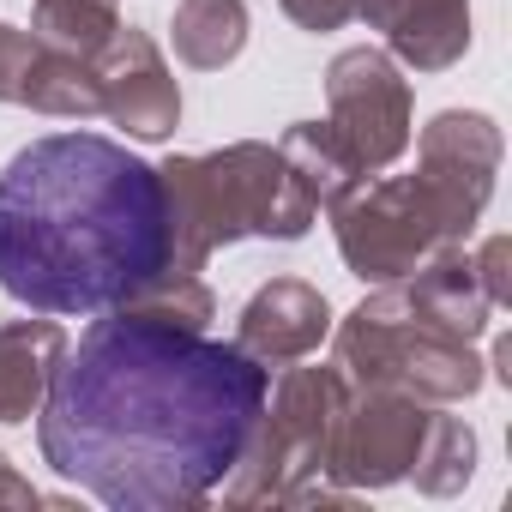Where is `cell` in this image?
I'll list each match as a JSON object with an SVG mask.
<instances>
[{
  "label": "cell",
  "instance_id": "cell-14",
  "mask_svg": "<svg viewBox=\"0 0 512 512\" xmlns=\"http://www.w3.org/2000/svg\"><path fill=\"white\" fill-rule=\"evenodd\" d=\"M169 31H175V55L187 67L217 73L247 49V7L241 0H181Z\"/></svg>",
  "mask_w": 512,
  "mask_h": 512
},
{
  "label": "cell",
  "instance_id": "cell-4",
  "mask_svg": "<svg viewBox=\"0 0 512 512\" xmlns=\"http://www.w3.org/2000/svg\"><path fill=\"white\" fill-rule=\"evenodd\" d=\"M488 290L464 260V241L434 253L410 278L368 296L338 326V374L350 386L404 392L422 404H458L482 392L476 338L488 332Z\"/></svg>",
  "mask_w": 512,
  "mask_h": 512
},
{
  "label": "cell",
  "instance_id": "cell-13",
  "mask_svg": "<svg viewBox=\"0 0 512 512\" xmlns=\"http://www.w3.org/2000/svg\"><path fill=\"white\" fill-rule=\"evenodd\" d=\"M278 151L290 157V169L302 175V187H308L314 205H326V211H332L350 187H362V163H356V151L344 145V133H338L332 121H296Z\"/></svg>",
  "mask_w": 512,
  "mask_h": 512
},
{
  "label": "cell",
  "instance_id": "cell-2",
  "mask_svg": "<svg viewBox=\"0 0 512 512\" xmlns=\"http://www.w3.org/2000/svg\"><path fill=\"white\" fill-rule=\"evenodd\" d=\"M175 272L157 163L103 133L31 139L0 169V290L31 314H109Z\"/></svg>",
  "mask_w": 512,
  "mask_h": 512
},
{
  "label": "cell",
  "instance_id": "cell-5",
  "mask_svg": "<svg viewBox=\"0 0 512 512\" xmlns=\"http://www.w3.org/2000/svg\"><path fill=\"white\" fill-rule=\"evenodd\" d=\"M163 193H169V229H175V272H205L217 247L241 235L266 241H296L314 223V193L290 169L278 145L241 139L223 151L199 157H169L157 163Z\"/></svg>",
  "mask_w": 512,
  "mask_h": 512
},
{
  "label": "cell",
  "instance_id": "cell-7",
  "mask_svg": "<svg viewBox=\"0 0 512 512\" xmlns=\"http://www.w3.org/2000/svg\"><path fill=\"white\" fill-rule=\"evenodd\" d=\"M326 103L362 175H380L410 151V85L386 49H344L326 67Z\"/></svg>",
  "mask_w": 512,
  "mask_h": 512
},
{
  "label": "cell",
  "instance_id": "cell-11",
  "mask_svg": "<svg viewBox=\"0 0 512 512\" xmlns=\"http://www.w3.org/2000/svg\"><path fill=\"white\" fill-rule=\"evenodd\" d=\"M356 19L416 73H446L470 49V0H356Z\"/></svg>",
  "mask_w": 512,
  "mask_h": 512
},
{
  "label": "cell",
  "instance_id": "cell-12",
  "mask_svg": "<svg viewBox=\"0 0 512 512\" xmlns=\"http://www.w3.org/2000/svg\"><path fill=\"white\" fill-rule=\"evenodd\" d=\"M61 350H67V332L55 320H13V326H0V422L37 416Z\"/></svg>",
  "mask_w": 512,
  "mask_h": 512
},
{
  "label": "cell",
  "instance_id": "cell-6",
  "mask_svg": "<svg viewBox=\"0 0 512 512\" xmlns=\"http://www.w3.org/2000/svg\"><path fill=\"white\" fill-rule=\"evenodd\" d=\"M350 410V380L338 368H290L266 386V410L253 422V440L223 482L229 506H260V500H296L314 482H332V440Z\"/></svg>",
  "mask_w": 512,
  "mask_h": 512
},
{
  "label": "cell",
  "instance_id": "cell-18",
  "mask_svg": "<svg viewBox=\"0 0 512 512\" xmlns=\"http://www.w3.org/2000/svg\"><path fill=\"white\" fill-rule=\"evenodd\" d=\"M284 13L302 31H338V25L356 19V0H284Z\"/></svg>",
  "mask_w": 512,
  "mask_h": 512
},
{
  "label": "cell",
  "instance_id": "cell-16",
  "mask_svg": "<svg viewBox=\"0 0 512 512\" xmlns=\"http://www.w3.org/2000/svg\"><path fill=\"white\" fill-rule=\"evenodd\" d=\"M470 476H476V434H470V422L434 410L428 440H422V452H416V464H410V482H416L422 494H458Z\"/></svg>",
  "mask_w": 512,
  "mask_h": 512
},
{
  "label": "cell",
  "instance_id": "cell-17",
  "mask_svg": "<svg viewBox=\"0 0 512 512\" xmlns=\"http://www.w3.org/2000/svg\"><path fill=\"white\" fill-rule=\"evenodd\" d=\"M506 260H512V241H506V235H488V241H482V253L470 260V266H476V284L488 290V302H494V308H506V296H512Z\"/></svg>",
  "mask_w": 512,
  "mask_h": 512
},
{
  "label": "cell",
  "instance_id": "cell-9",
  "mask_svg": "<svg viewBox=\"0 0 512 512\" xmlns=\"http://www.w3.org/2000/svg\"><path fill=\"white\" fill-rule=\"evenodd\" d=\"M97 67V91H103V115L133 133V139H169L181 121V91L175 73L163 67L157 43L133 25H121L109 37V49L91 61Z\"/></svg>",
  "mask_w": 512,
  "mask_h": 512
},
{
  "label": "cell",
  "instance_id": "cell-3",
  "mask_svg": "<svg viewBox=\"0 0 512 512\" xmlns=\"http://www.w3.org/2000/svg\"><path fill=\"white\" fill-rule=\"evenodd\" d=\"M494 169H500V127L488 115L476 109L434 115L422 127L410 175L350 187L332 205L344 266L368 284H398L416 266H428L434 253L458 247L494 193Z\"/></svg>",
  "mask_w": 512,
  "mask_h": 512
},
{
  "label": "cell",
  "instance_id": "cell-8",
  "mask_svg": "<svg viewBox=\"0 0 512 512\" xmlns=\"http://www.w3.org/2000/svg\"><path fill=\"white\" fill-rule=\"evenodd\" d=\"M428 422L434 410L422 398H404V392H380V386H350V410L338 422V440H332V482L338 488H392V482H410V464L428 440Z\"/></svg>",
  "mask_w": 512,
  "mask_h": 512
},
{
  "label": "cell",
  "instance_id": "cell-19",
  "mask_svg": "<svg viewBox=\"0 0 512 512\" xmlns=\"http://www.w3.org/2000/svg\"><path fill=\"white\" fill-rule=\"evenodd\" d=\"M0 506H43V494H37V488L7 464V458H0Z\"/></svg>",
  "mask_w": 512,
  "mask_h": 512
},
{
  "label": "cell",
  "instance_id": "cell-15",
  "mask_svg": "<svg viewBox=\"0 0 512 512\" xmlns=\"http://www.w3.org/2000/svg\"><path fill=\"white\" fill-rule=\"evenodd\" d=\"M115 31H121L115 0H37V13H31V37L79 61H97Z\"/></svg>",
  "mask_w": 512,
  "mask_h": 512
},
{
  "label": "cell",
  "instance_id": "cell-1",
  "mask_svg": "<svg viewBox=\"0 0 512 512\" xmlns=\"http://www.w3.org/2000/svg\"><path fill=\"white\" fill-rule=\"evenodd\" d=\"M272 368L241 344L109 308L61 350L37 404L43 464L115 512H181L211 500L266 410Z\"/></svg>",
  "mask_w": 512,
  "mask_h": 512
},
{
  "label": "cell",
  "instance_id": "cell-10",
  "mask_svg": "<svg viewBox=\"0 0 512 512\" xmlns=\"http://www.w3.org/2000/svg\"><path fill=\"white\" fill-rule=\"evenodd\" d=\"M332 332V308L314 284L302 278H272L247 296L241 320H235V344L266 362V368H284V362H302L308 350H320V338Z\"/></svg>",
  "mask_w": 512,
  "mask_h": 512
}]
</instances>
